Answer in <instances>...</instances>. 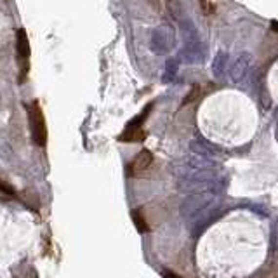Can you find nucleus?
Here are the masks:
<instances>
[{"label":"nucleus","mask_w":278,"mask_h":278,"mask_svg":"<svg viewBox=\"0 0 278 278\" xmlns=\"http://www.w3.org/2000/svg\"><path fill=\"white\" fill-rule=\"evenodd\" d=\"M162 277L163 278H181L179 275L172 273V271H169V270H162Z\"/></svg>","instance_id":"nucleus-16"},{"label":"nucleus","mask_w":278,"mask_h":278,"mask_svg":"<svg viewBox=\"0 0 278 278\" xmlns=\"http://www.w3.org/2000/svg\"><path fill=\"white\" fill-rule=\"evenodd\" d=\"M132 221H134V224H136V228H138L139 233H148L150 226H148V222L144 221V218L141 216V212L132 211Z\"/></svg>","instance_id":"nucleus-12"},{"label":"nucleus","mask_w":278,"mask_h":278,"mask_svg":"<svg viewBox=\"0 0 278 278\" xmlns=\"http://www.w3.org/2000/svg\"><path fill=\"white\" fill-rule=\"evenodd\" d=\"M16 52L21 66V75L26 77L28 68H30V40H28V35L23 28L16 32Z\"/></svg>","instance_id":"nucleus-8"},{"label":"nucleus","mask_w":278,"mask_h":278,"mask_svg":"<svg viewBox=\"0 0 278 278\" xmlns=\"http://www.w3.org/2000/svg\"><path fill=\"white\" fill-rule=\"evenodd\" d=\"M203 58H205V47H203L199 33L184 37V47L181 51V60L184 63H202Z\"/></svg>","instance_id":"nucleus-6"},{"label":"nucleus","mask_w":278,"mask_h":278,"mask_svg":"<svg viewBox=\"0 0 278 278\" xmlns=\"http://www.w3.org/2000/svg\"><path fill=\"white\" fill-rule=\"evenodd\" d=\"M252 63H254V56L250 52H240L230 66V79L233 82H242L247 73H249Z\"/></svg>","instance_id":"nucleus-7"},{"label":"nucleus","mask_w":278,"mask_h":278,"mask_svg":"<svg viewBox=\"0 0 278 278\" xmlns=\"http://www.w3.org/2000/svg\"><path fill=\"white\" fill-rule=\"evenodd\" d=\"M271 30L278 33V21H273V23H271Z\"/></svg>","instance_id":"nucleus-17"},{"label":"nucleus","mask_w":278,"mask_h":278,"mask_svg":"<svg viewBox=\"0 0 278 278\" xmlns=\"http://www.w3.org/2000/svg\"><path fill=\"white\" fill-rule=\"evenodd\" d=\"M176 45V35L171 26H159L155 32L151 33L150 47L155 54H169Z\"/></svg>","instance_id":"nucleus-4"},{"label":"nucleus","mask_w":278,"mask_h":278,"mask_svg":"<svg viewBox=\"0 0 278 278\" xmlns=\"http://www.w3.org/2000/svg\"><path fill=\"white\" fill-rule=\"evenodd\" d=\"M190 148L195 155H202V157H207V159H214V157L218 155V150H216L214 146H211L207 141H197V139H195V141L190 143Z\"/></svg>","instance_id":"nucleus-10"},{"label":"nucleus","mask_w":278,"mask_h":278,"mask_svg":"<svg viewBox=\"0 0 278 278\" xmlns=\"http://www.w3.org/2000/svg\"><path fill=\"white\" fill-rule=\"evenodd\" d=\"M228 211H230V207H228L226 203L216 200L212 205H209L207 209H203L202 212H199L197 216L188 219V226H190L191 235H193V237H200L203 231L209 230V228H211L216 221H219Z\"/></svg>","instance_id":"nucleus-2"},{"label":"nucleus","mask_w":278,"mask_h":278,"mask_svg":"<svg viewBox=\"0 0 278 278\" xmlns=\"http://www.w3.org/2000/svg\"><path fill=\"white\" fill-rule=\"evenodd\" d=\"M151 162H153V155H151V151H148V150L139 151L138 155H136V159L131 162V165H129V169H127L129 174H131L132 178H136V176H139V174H143L148 167L151 165Z\"/></svg>","instance_id":"nucleus-9"},{"label":"nucleus","mask_w":278,"mask_h":278,"mask_svg":"<svg viewBox=\"0 0 278 278\" xmlns=\"http://www.w3.org/2000/svg\"><path fill=\"white\" fill-rule=\"evenodd\" d=\"M278 250V218L273 224V230H271V235H270V252H275Z\"/></svg>","instance_id":"nucleus-15"},{"label":"nucleus","mask_w":278,"mask_h":278,"mask_svg":"<svg viewBox=\"0 0 278 278\" xmlns=\"http://www.w3.org/2000/svg\"><path fill=\"white\" fill-rule=\"evenodd\" d=\"M216 200H218V195L209 193V191H205V193H191L181 203V216L188 221V219H191L199 212H202L203 209L212 205Z\"/></svg>","instance_id":"nucleus-3"},{"label":"nucleus","mask_w":278,"mask_h":278,"mask_svg":"<svg viewBox=\"0 0 278 278\" xmlns=\"http://www.w3.org/2000/svg\"><path fill=\"white\" fill-rule=\"evenodd\" d=\"M178 186L181 191L188 193H214L219 195L224 191V179L218 176L214 171H190L179 174Z\"/></svg>","instance_id":"nucleus-1"},{"label":"nucleus","mask_w":278,"mask_h":278,"mask_svg":"<svg viewBox=\"0 0 278 278\" xmlns=\"http://www.w3.org/2000/svg\"><path fill=\"white\" fill-rule=\"evenodd\" d=\"M28 115H30V127H32V136L39 146H44L47 141V129H45V120L42 115V110L37 103L28 106Z\"/></svg>","instance_id":"nucleus-5"},{"label":"nucleus","mask_w":278,"mask_h":278,"mask_svg":"<svg viewBox=\"0 0 278 278\" xmlns=\"http://www.w3.org/2000/svg\"><path fill=\"white\" fill-rule=\"evenodd\" d=\"M226 66H228V54L224 51H219L214 56V61H212V73H214L216 79H222L224 77Z\"/></svg>","instance_id":"nucleus-11"},{"label":"nucleus","mask_w":278,"mask_h":278,"mask_svg":"<svg viewBox=\"0 0 278 278\" xmlns=\"http://www.w3.org/2000/svg\"><path fill=\"white\" fill-rule=\"evenodd\" d=\"M178 66H179V61L176 60V58H171V60H167V63H165V73H167V77L163 80H169V77H174L176 73H178Z\"/></svg>","instance_id":"nucleus-13"},{"label":"nucleus","mask_w":278,"mask_h":278,"mask_svg":"<svg viewBox=\"0 0 278 278\" xmlns=\"http://www.w3.org/2000/svg\"><path fill=\"white\" fill-rule=\"evenodd\" d=\"M249 209L254 212L256 216H259V218L262 219L270 218V212H268V209L264 207V203H249Z\"/></svg>","instance_id":"nucleus-14"}]
</instances>
